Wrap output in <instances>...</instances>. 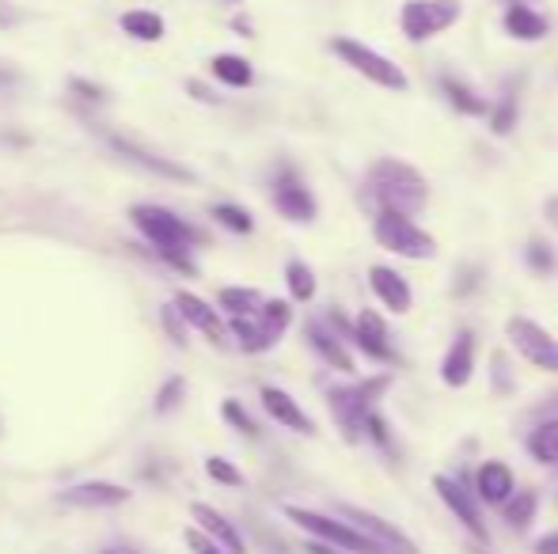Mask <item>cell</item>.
I'll list each match as a JSON object with an SVG mask.
<instances>
[{"label":"cell","mask_w":558,"mask_h":554,"mask_svg":"<svg viewBox=\"0 0 558 554\" xmlns=\"http://www.w3.org/2000/svg\"><path fill=\"white\" fill-rule=\"evenodd\" d=\"M506 338L529 365L558 377V338L547 327H539L536 319H529V316H513L506 323Z\"/></svg>","instance_id":"cell-8"},{"label":"cell","mask_w":558,"mask_h":554,"mask_svg":"<svg viewBox=\"0 0 558 554\" xmlns=\"http://www.w3.org/2000/svg\"><path fill=\"white\" fill-rule=\"evenodd\" d=\"M175 311L179 316L186 319V323L191 327H198L202 334H206L209 342H214V346H225V323H221V316H217V308H209L206 300H202V296H194V293H186V288H179L175 293Z\"/></svg>","instance_id":"cell-19"},{"label":"cell","mask_w":558,"mask_h":554,"mask_svg":"<svg viewBox=\"0 0 558 554\" xmlns=\"http://www.w3.org/2000/svg\"><path fill=\"white\" fill-rule=\"evenodd\" d=\"M536 554H558V528L536 540Z\"/></svg>","instance_id":"cell-43"},{"label":"cell","mask_w":558,"mask_h":554,"mask_svg":"<svg viewBox=\"0 0 558 554\" xmlns=\"http://www.w3.org/2000/svg\"><path fill=\"white\" fill-rule=\"evenodd\" d=\"M441 91H445L448 103H452L460 114H468V119H478V114H490L486 99H478L475 91H471L463 81H456V76H441Z\"/></svg>","instance_id":"cell-27"},{"label":"cell","mask_w":558,"mask_h":554,"mask_svg":"<svg viewBox=\"0 0 558 554\" xmlns=\"http://www.w3.org/2000/svg\"><path fill=\"white\" fill-rule=\"evenodd\" d=\"M286 517L293 520L296 528L316 535L319 543H331V547H338L342 554H384L368 535H361L357 528L345 525V520L324 517V513H316V509H301V505H286Z\"/></svg>","instance_id":"cell-6"},{"label":"cell","mask_w":558,"mask_h":554,"mask_svg":"<svg viewBox=\"0 0 558 554\" xmlns=\"http://www.w3.org/2000/svg\"><path fill=\"white\" fill-rule=\"evenodd\" d=\"M524 448H529V456L539 459V464H558V418H547V421H539V426H532L529 436H524Z\"/></svg>","instance_id":"cell-23"},{"label":"cell","mask_w":558,"mask_h":554,"mask_svg":"<svg viewBox=\"0 0 558 554\" xmlns=\"http://www.w3.org/2000/svg\"><path fill=\"white\" fill-rule=\"evenodd\" d=\"M513 467L501 464V459H486L483 467L475 471V494L490 505H506L509 494H513Z\"/></svg>","instance_id":"cell-22"},{"label":"cell","mask_w":558,"mask_h":554,"mask_svg":"<svg viewBox=\"0 0 558 554\" xmlns=\"http://www.w3.org/2000/svg\"><path fill=\"white\" fill-rule=\"evenodd\" d=\"M498 509H501V517L509 520V528H517V532H521V528H529L532 520H536L539 494H536V490H513V494H509V502L498 505Z\"/></svg>","instance_id":"cell-25"},{"label":"cell","mask_w":558,"mask_h":554,"mask_svg":"<svg viewBox=\"0 0 558 554\" xmlns=\"http://www.w3.org/2000/svg\"><path fill=\"white\" fill-rule=\"evenodd\" d=\"M517 88H521V81H513L506 91H501L498 107H494V111H490V134H498V137L513 134L517 114H521V96H517Z\"/></svg>","instance_id":"cell-29"},{"label":"cell","mask_w":558,"mask_h":554,"mask_svg":"<svg viewBox=\"0 0 558 554\" xmlns=\"http://www.w3.org/2000/svg\"><path fill=\"white\" fill-rule=\"evenodd\" d=\"M118 23H122L125 35L137 38V42H160L163 30H168V27H163L160 15H156V12H145V8H137V12H125Z\"/></svg>","instance_id":"cell-28"},{"label":"cell","mask_w":558,"mask_h":554,"mask_svg":"<svg viewBox=\"0 0 558 554\" xmlns=\"http://www.w3.org/2000/svg\"><path fill=\"white\" fill-rule=\"evenodd\" d=\"M183 395H186V384H183V377H171L168 384L156 392V415H171V410L183 403Z\"/></svg>","instance_id":"cell-37"},{"label":"cell","mask_w":558,"mask_h":554,"mask_svg":"<svg viewBox=\"0 0 558 554\" xmlns=\"http://www.w3.org/2000/svg\"><path fill=\"white\" fill-rule=\"evenodd\" d=\"M232 334L240 338L243 354H266V349L278 346V342L263 331V323H258L255 316H232Z\"/></svg>","instance_id":"cell-26"},{"label":"cell","mask_w":558,"mask_h":554,"mask_svg":"<svg viewBox=\"0 0 558 554\" xmlns=\"http://www.w3.org/2000/svg\"><path fill=\"white\" fill-rule=\"evenodd\" d=\"M104 554H133V551H104Z\"/></svg>","instance_id":"cell-48"},{"label":"cell","mask_w":558,"mask_h":554,"mask_svg":"<svg viewBox=\"0 0 558 554\" xmlns=\"http://www.w3.org/2000/svg\"><path fill=\"white\" fill-rule=\"evenodd\" d=\"M270 201L274 209H278L286 221L293 224H312L319 213L316 206V194L308 190V183H304L301 175H296L293 163H278L270 175Z\"/></svg>","instance_id":"cell-7"},{"label":"cell","mask_w":558,"mask_h":554,"mask_svg":"<svg viewBox=\"0 0 558 554\" xmlns=\"http://www.w3.org/2000/svg\"><path fill=\"white\" fill-rule=\"evenodd\" d=\"M368 288H373L376 300H380L388 311H396V316H407V311H411L414 293H411V285H407V278L399 274V270L373 267V270H368Z\"/></svg>","instance_id":"cell-18"},{"label":"cell","mask_w":558,"mask_h":554,"mask_svg":"<svg viewBox=\"0 0 558 554\" xmlns=\"http://www.w3.org/2000/svg\"><path fill=\"white\" fill-rule=\"evenodd\" d=\"M255 319L263 323V331L278 342L281 334L289 331V323H293V304L289 300H263V308L255 311Z\"/></svg>","instance_id":"cell-31"},{"label":"cell","mask_w":558,"mask_h":554,"mask_svg":"<svg viewBox=\"0 0 558 554\" xmlns=\"http://www.w3.org/2000/svg\"><path fill=\"white\" fill-rule=\"evenodd\" d=\"M266 296L258 293V288H243V285H228L217 293V304L228 311V316H255L258 308H263Z\"/></svg>","instance_id":"cell-30"},{"label":"cell","mask_w":558,"mask_h":554,"mask_svg":"<svg viewBox=\"0 0 558 554\" xmlns=\"http://www.w3.org/2000/svg\"><path fill=\"white\" fill-rule=\"evenodd\" d=\"M232 4H235V0H232Z\"/></svg>","instance_id":"cell-50"},{"label":"cell","mask_w":558,"mask_h":554,"mask_svg":"<svg viewBox=\"0 0 558 554\" xmlns=\"http://www.w3.org/2000/svg\"><path fill=\"white\" fill-rule=\"evenodd\" d=\"M206 475L214 482H221V487H243V475H240V467L235 464H228V459H221V456H209L206 459Z\"/></svg>","instance_id":"cell-36"},{"label":"cell","mask_w":558,"mask_h":554,"mask_svg":"<svg viewBox=\"0 0 558 554\" xmlns=\"http://www.w3.org/2000/svg\"><path fill=\"white\" fill-rule=\"evenodd\" d=\"M111 148L114 152H122L125 160H133V163H141L145 171H156V175H163V178H175V183H191V171L186 168H179L175 160H168V156H156V152H148V148H141L137 140H130V137H111Z\"/></svg>","instance_id":"cell-20"},{"label":"cell","mask_w":558,"mask_h":554,"mask_svg":"<svg viewBox=\"0 0 558 554\" xmlns=\"http://www.w3.org/2000/svg\"><path fill=\"white\" fill-rule=\"evenodd\" d=\"M478 285H483V267H471V262H463V267L456 270L452 293L456 296H468V293H475Z\"/></svg>","instance_id":"cell-38"},{"label":"cell","mask_w":558,"mask_h":554,"mask_svg":"<svg viewBox=\"0 0 558 554\" xmlns=\"http://www.w3.org/2000/svg\"><path fill=\"white\" fill-rule=\"evenodd\" d=\"M186 547H191L194 554H228V551L217 547L214 540H206V535H202L198 528H191V532H186Z\"/></svg>","instance_id":"cell-42"},{"label":"cell","mask_w":558,"mask_h":554,"mask_svg":"<svg viewBox=\"0 0 558 554\" xmlns=\"http://www.w3.org/2000/svg\"><path fill=\"white\" fill-rule=\"evenodd\" d=\"M524 262H529V267L536 270L539 278L555 274V251L544 244V239H532V244L524 247Z\"/></svg>","instance_id":"cell-35"},{"label":"cell","mask_w":558,"mask_h":554,"mask_svg":"<svg viewBox=\"0 0 558 554\" xmlns=\"http://www.w3.org/2000/svg\"><path fill=\"white\" fill-rule=\"evenodd\" d=\"M304 338H308V346L316 349L319 357H324L331 369H338V372H345V377H353V357H350V349H345V342L338 338L335 334V327L327 323V319H308L304 323Z\"/></svg>","instance_id":"cell-16"},{"label":"cell","mask_w":558,"mask_h":554,"mask_svg":"<svg viewBox=\"0 0 558 554\" xmlns=\"http://www.w3.org/2000/svg\"><path fill=\"white\" fill-rule=\"evenodd\" d=\"M286 285H289V293H293L296 304H308L312 296H316V274H312V267L301 259H293L286 267Z\"/></svg>","instance_id":"cell-32"},{"label":"cell","mask_w":558,"mask_h":554,"mask_svg":"<svg viewBox=\"0 0 558 554\" xmlns=\"http://www.w3.org/2000/svg\"><path fill=\"white\" fill-rule=\"evenodd\" d=\"M331 53L342 65H350L353 73H361L365 81H373L376 88L384 91H407L411 88V81H407V73L396 65L391 58H384V53L368 50L365 42H357V38H331Z\"/></svg>","instance_id":"cell-5"},{"label":"cell","mask_w":558,"mask_h":554,"mask_svg":"<svg viewBox=\"0 0 558 554\" xmlns=\"http://www.w3.org/2000/svg\"><path fill=\"white\" fill-rule=\"evenodd\" d=\"M15 23H20V12L8 0H0V27H15Z\"/></svg>","instance_id":"cell-45"},{"label":"cell","mask_w":558,"mask_h":554,"mask_svg":"<svg viewBox=\"0 0 558 554\" xmlns=\"http://www.w3.org/2000/svg\"><path fill=\"white\" fill-rule=\"evenodd\" d=\"M186 319L179 316L175 311V304H168V308H163V327H168V334H171V342H175V346H186Z\"/></svg>","instance_id":"cell-40"},{"label":"cell","mask_w":558,"mask_h":554,"mask_svg":"<svg viewBox=\"0 0 558 554\" xmlns=\"http://www.w3.org/2000/svg\"><path fill=\"white\" fill-rule=\"evenodd\" d=\"M214 217L217 224H225L228 232H235V236H251L255 232V221H251L247 209L232 206V201H221V206H214Z\"/></svg>","instance_id":"cell-33"},{"label":"cell","mask_w":558,"mask_h":554,"mask_svg":"<svg viewBox=\"0 0 558 554\" xmlns=\"http://www.w3.org/2000/svg\"><path fill=\"white\" fill-rule=\"evenodd\" d=\"M365 194L373 198L376 209H391V213L403 217H418L422 209L429 206V183L418 168L403 160H376L373 168L365 171Z\"/></svg>","instance_id":"cell-2"},{"label":"cell","mask_w":558,"mask_h":554,"mask_svg":"<svg viewBox=\"0 0 558 554\" xmlns=\"http://www.w3.org/2000/svg\"><path fill=\"white\" fill-rule=\"evenodd\" d=\"M130 502V490L118 487V482H76L61 494V505H73V509H118V505Z\"/></svg>","instance_id":"cell-14"},{"label":"cell","mask_w":558,"mask_h":554,"mask_svg":"<svg viewBox=\"0 0 558 554\" xmlns=\"http://www.w3.org/2000/svg\"><path fill=\"white\" fill-rule=\"evenodd\" d=\"M391 380H396L391 372H376V377L353 380V384L327 387V410L345 433V441H361V426L376 410V403L391 392Z\"/></svg>","instance_id":"cell-3"},{"label":"cell","mask_w":558,"mask_h":554,"mask_svg":"<svg viewBox=\"0 0 558 554\" xmlns=\"http://www.w3.org/2000/svg\"><path fill=\"white\" fill-rule=\"evenodd\" d=\"M373 236L384 251L399 255V259L411 262H429L437 255V239L429 236L422 224H414L411 217L391 213V209H376L373 217Z\"/></svg>","instance_id":"cell-4"},{"label":"cell","mask_w":558,"mask_h":554,"mask_svg":"<svg viewBox=\"0 0 558 554\" xmlns=\"http://www.w3.org/2000/svg\"><path fill=\"white\" fill-rule=\"evenodd\" d=\"M361 436H368L376 448H384V452H391V456H396V436H391V426H388V418H380L376 410L365 418V426H361Z\"/></svg>","instance_id":"cell-34"},{"label":"cell","mask_w":558,"mask_h":554,"mask_svg":"<svg viewBox=\"0 0 558 554\" xmlns=\"http://www.w3.org/2000/svg\"><path fill=\"white\" fill-rule=\"evenodd\" d=\"M69 91L84 103H107V91L99 84H88V81H69Z\"/></svg>","instance_id":"cell-41"},{"label":"cell","mask_w":558,"mask_h":554,"mask_svg":"<svg viewBox=\"0 0 558 554\" xmlns=\"http://www.w3.org/2000/svg\"><path fill=\"white\" fill-rule=\"evenodd\" d=\"M506 4H524V0H506Z\"/></svg>","instance_id":"cell-49"},{"label":"cell","mask_w":558,"mask_h":554,"mask_svg":"<svg viewBox=\"0 0 558 554\" xmlns=\"http://www.w3.org/2000/svg\"><path fill=\"white\" fill-rule=\"evenodd\" d=\"M338 513H342L345 525H353L361 535H368V540H373L384 554H422L396 525H391V520L376 517V513L361 509V505H338Z\"/></svg>","instance_id":"cell-10"},{"label":"cell","mask_w":558,"mask_h":554,"mask_svg":"<svg viewBox=\"0 0 558 554\" xmlns=\"http://www.w3.org/2000/svg\"><path fill=\"white\" fill-rule=\"evenodd\" d=\"M350 342L368 357V361L399 365V354H396V346H391V334H388V327H384L380 311H373V308L361 311L357 323H353V331H350Z\"/></svg>","instance_id":"cell-12"},{"label":"cell","mask_w":558,"mask_h":554,"mask_svg":"<svg viewBox=\"0 0 558 554\" xmlns=\"http://www.w3.org/2000/svg\"><path fill=\"white\" fill-rule=\"evenodd\" d=\"M434 490H437V497H441L448 509H452V517L460 520V525L486 547V543H490V528H486L483 513H478V505H475V490H468L463 482L448 479V475H434Z\"/></svg>","instance_id":"cell-11"},{"label":"cell","mask_w":558,"mask_h":554,"mask_svg":"<svg viewBox=\"0 0 558 554\" xmlns=\"http://www.w3.org/2000/svg\"><path fill=\"white\" fill-rule=\"evenodd\" d=\"M258 399H263V410L274 421H278V426L293 429V433H301V436H316V421L304 415V407L289 392H281V387L266 384L263 392H258Z\"/></svg>","instance_id":"cell-15"},{"label":"cell","mask_w":558,"mask_h":554,"mask_svg":"<svg viewBox=\"0 0 558 554\" xmlns=\"http://www.w3.org/2000/svg\"><path fill=\"white\" fill-rule=\"evenodd\" d=\"M186 91H191L194 99H202V103H217V96H214V91H209L206 84H198V81H191V84H186Z\"/></svg>","instance_id":"cell-44"},{"label":"cell","mask_w":558,"mask_h":554,"mask_svg":"<svg viewBox=\"0 0 558 554\" xmlns=\"http://www.w3.org/2000/svg\"><path fill=\"white\" fill-rule=\"evenodd\" d=\"M501 27H506V35L517 38V42H544V38L551 35V20L539 15L536 8H529V4H509Z\"/></svg>","instance_id":"cell-21"},{"label":"cell","mask_w":558,"mask_h":554,"mask_svg":"<svg viewBox=\"0 0 558 554\" xmlns=\"http://www.w3.org/2000/svg\"><path fill=\"white\" fill-rule=\"evenodd\" d=\"M460 0H407L399 23H403V35L411 42H429L434 35L452 27L460 20Z\"/></svg>","instance_id":"cell-9"},{"label":"cell","mask_w":558,"mask_h":554,"mask_svg":"<svg viewBox=\"0 0 558 554\" xmlns=\"http://www.w3.org/2000/svg\"><path fill=\"white\" fill-rule=\"evenodd\" d=\"M304 551H308V554H342V551H338V547H331V543H319V540H312V543H308V547H304Z\"/></svg>","instance_id":"cell-47"},{"label":"cell","mask_w":558,"mask_h":554,"mask_svg":"<svg viewBox=\"0 0 558 554\" xmlns=\"http://www.w3.org/2000/svg\"><path fill=\"white\" fill-rule=\"evenodd\" d=\"M544 217H547V224H551V229H558V194H551V198L544 201Z\"/></svg>","instance_id":"cell-46"},{"label":"cell","mask_w":558,"mask_h":554,"mask_svg":"<svg viewBox=\"0 0 558 554\" xmlns=\"http://www.w3.org/2000/svg\"><path fill=\"white\" fill-rule=\"evenodd\" d=\"M130 221H133V229L156 247V255H160L168 267H175L179 274H191V278L198 274L191 251L206 244V232L194 229L191 221H183V217L163 206H133Z\"/></svg>","instance_id":"cell-1"},{"label":"cell","mask_w":558,"mask_h":554,"mask_svg":"<svg viewBox=\"0 0 558 554\" xmlns=\"http://www.w3.org/2000/svg\"><path fill=\"white\" fill-rule=\"evenodd\" d=\"M214 76L228 88H251L255 84V69H251L247 58H240V53H217L214 58Z\"/></svg>","instance_id":"cell-24"},{"label":"cell","mask_w":558,"mask_h":554,"mask_svg":"<svg viewBox=\"0 0 558 554\" xmlns=\"http://www.w3.org/2000/svg\"><path fill=\"white\" fill-rule=\"evenodd\" d=\"M221 415H225V421H232V426L240 429L243 436H258V426H255V421H251V415H247V410H243L235 399H228V403H225Z\"/></svg>","instance_id":"cell-39"},{"label":"cell","mask_w":558,"mask_h":554,"mask_svg":"<svg viewBox=\"0 0 558 554\" xmlns=\"http://www.w3.org/2000/svg\"><path fill=\"white\" fill-rule=\"evenodd\" d=\"M475 357H478V338L475 331L460 327L452 338V346L445 349L441 357V380L448 387H468L471 377H475Z\"/></svg>","instance_id":"cell-13"},{"label":"cell","mask_w":558,"mask_h":554,"mask_svg":"<svg viewBox=\"0 0 558 554\" xmlns=\"http://www.w3.org/2000/svg\"><path fill=\"white\" fill-rule=\"evenodd\" d=\"M191 517H194V525H198V532L206 535V540H214L221 551H228V554H247V547H243V540H240V532L232 528V520H228L225 513H217L214 505L194 502L191 505Z\"/></svg>","instance_id":"cell-17"}]
</instances>
